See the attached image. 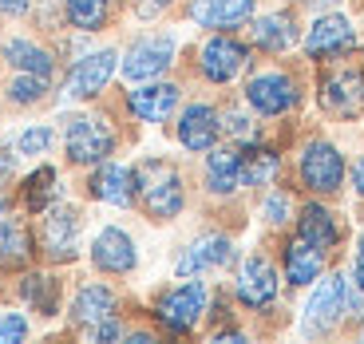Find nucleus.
Returning a JSON list of instances; mask_svg holds the SVG:
<instances>
[{
	"mask_svg": "<svg viewBox=\"0 0 364 344\" xmlns=\"http://www.w3.org/2000/svg\"><path fill=\"white\" fill-rule=\"evenodd\" d=\"M135 198L143 206L146 217L155 222H171L174 214H182L186 206V190H182V174L163 158H146L143 166H135Z\"/></svg>",
	"mask_w": 364,
	"mask_h": 344,
	"instance_id": "nucleus-1",
	"label": "nucleus"
},
{
	"mask_svg": "<svg viewBox=\"0 0 364 344\" xmlns=\"http://www.w3.org/2000/svg\"><path fill=\"white\" fill-rule=\"evenodd\" d=\"M297 174L305 182V190L337 194L341 182H345V154L328 143V139H313V143H305V151L297 158Z\"/></svg>",
	"mask_w": 364,
	"mask_h": 344,
	"instance_id": "nucleus-2",
	"label": "nucleus"
},
{
	"mask_svg": "<svg viewBox=\"0 0 364 344\" xmlns=\"http://www.w3.org/2000/svg\"><path fill=\"white\" fill-rule=\"evenodd\" d=\"M64 146L75 166H100L115 151V131L95 115H75L64 127Z\"/></svg>",
	"mask_w": 364,
	"mask_h": 344,
	"instance_id": "nucleus-3",
	"label": "nucleus"
},
{
	"mask_svg": "<svg viewBox=\"0 0 364 344\" xmlns=\"http://www.w3.org/2000/svg\"><path fill=\"white\" fill-rule=\"evenodd\" d=\"M321 107L337 119H356L364 111V68L337 64L321 75Z\"/></svg>",
	"mask_w": 364,
	"mask_h": 344,
	"instance_id": "nucleus-4",
	"label": "nucleus"
},
{
	"mask_svg": "<svg viewBox=\"0 0 364 344\" xmlns=\"http://www.w3.org/2000/svg\"><path fill=\"white\" fill-rule=\"evenodd\" d=\"M206 297L210 293H206L202 281H182V285L166 289L163 297H159V305H155L159 325H163L166 333H191V328L202 321V313H206Z\"/></svg>",
	"mask_w": 364,
	"mask_h": 344,
	"instance_id": "nucleus-5",
	"label": "nucleus"
},
{
	"mask_svg": "<svg viewBox=\"0 0 364 344\" xmlns=\"http://www.w3.org/2000/svg\"><path fill=\"white\" fill-rule=\"evenodd\" d=\"M246 103L257 111V115H285L301 103V91H297V80L289 72H257L254 80L246 83Z\"/></svg>",
	"mask_w": 364,
	"mask_h": 344,
	"instance_id": "nucleus-6",
	"label": "nucleus"
},
{
	"mask_svg": "<svg viewBox=\"0 0 364 344\" xmlns=\"http://www.w3.org/2000/svg\"><path fill=\"white\" fill-rule=\"evenodd\" d=\"M345 321V277L341 273H328L317 285V293L305 305V317H301V328L305 336H325Z\"/></svg>",
	"mask_w": 364,
	"mask_h": 344,
	"instance_id": "nucleus-7",
	"label": "nucleus"
},
{
	"mask_svg": "<svg viewBox=\"0 0 364 344\" xmlns=\"http://www.w3.org/2000/svg\"><path fill=\"white\" fill-rule=\"evenodd\" d=\"M250 64V48L234 36H210L198 52V72L210 83H234Z\"/></svg>",
	"mask_w": 364,
	"mask_h": 344,
	"instance_id": "nucleus-8",
	"label": "nucleus"
},
{
	"mask_svg": "<svg viewBox=\"0 0 364 344\" xmlns=\"http://www.w3.org/2000/svg\"><path fill=\"white\" fill-rule=\"evenodd\" d=\"M40 245L52 262H72L80 249V210L75 206H48L44 210V230H40Z\"/></svg>",
	"mask_w": 364,
	"mask_h": 344,
	"instance_id": "nucleus-9",
	"label": "nucleus"
},
{
	"mask_svg": "<svg viewBox=\"0 0 364 344\" xmlns=\"http://www.w3.org/2000/svg\"><path fill=\"white\" fill-rule=\"evenodd\" d=\"M91 265L100 273H107V277H127L139 265V249L119 226H107L91 242Z\"/></svg>",
	"mask_w": 364,
	"mask_h": 344,
	"instance_id": "nucleus-10",
	"label": "nucleus"
},
{
	"mask_svg": "<svg viewBox=\"0 0 364 344\" xmlns=\"http://www.w3.org/2000/svg\"><path fill=\"white\" fill-rule=\"evenodd\" d=\"M356 48V32L345 16H321L313 20L309 36H305V55L309 60H341Z\"/></svg>",
	"mask_w": 364,
	"mask_h": 344,
	"instance_id": "nucleus-11",
	"label": "nucleus"
},
{
	"mask_svg": "<svg viewBox=\"0 0 364 344\" xmlns=\"http://www.w3.org/2000/svg\"><path fill=\"white\" fill-rule=\"evenodd\" d=\"M115 60H119V55L111 52V48L75 60V68L68 72L64 91L72 95V100H95V95H100V91L111 83V75H115Z\"/></svg>",
	"mask_w": 364,
	"mask_h": 344,
	"instance_id": "nucleus-12",
	"label": "nucleus"
},
{
	"mask_svg": "<svg viewBox=\"0 0 364 344\" xmlns=\"http://www.w3.org/2000/svg\"><path fill=\"white\" fill-rule=\"evenodd\" d=\"M171 64H174V40L171 36H146V40H139V44L127 48L123 75H127L131 83L155 80V75H163Z\"/></svg>",
	"mask_w": 364,
	"mask_h": 344,
	"instance_id": "nucleus-13",
	"label": "nucleus"
},
{
	"mask_svg": "<svg viewBox=\"0 0 364 344\" xmlns=\"http://www.w3.org/2000/svg\"><path fill=\"white\" fill-rule=\"evenodd\" d=\"M234 297L246 308H269L277 297V269L265 257H246L234 281Z\"/></svg>",
	"mask_w": 364,
	"mask_h": 344,
	"instance_id": "nucleus-14",
	"label": "nucleus"
},
{
	"mask_svg": "<svg viewBox=\"0 0 364 344\" xmlns=\"http://www.w3.org/2000/svg\"><path fill=\"white\" fill-rule=\"evenodd\" d=\"M222 135V115L210 103H191L178 115V143L186 151H210Z\"/></svg>",
	"mask_w": 364,
	"mask_h": 344,
	"instance_id": "nucleus-15",
	"label": "nucleus"
},
{
	"mask_svg": "<svg viewBox=\"0 0 364 344\" xmlns=\"http://www.w3.org/2000/svg\"><path fill=\"white\" fill-rule=\"evenodd\" d=\"M234 262V245H230V237L222 234H206L198 237V242L186 245V254L178 257V277H194V273H206V269H222V265Z\"/></svg>",
	"mask_w": 364,
	"mask_h": 344,
	"instance_id": "nucleus-16",
	"label": "nucleus"
},
{
	"mask_svg": "<svg viewBox=\"0 0 364 344\" xmlns=\"http://www.w3.org/2000/svg\"><path fill=\"white\" fill-rule=\"evenodd\" d=\"M87 194L100 198V202H111V206H131V202H135V171L103 158V163L95 166V174H91V182H87Z\"/></svg>",
	"mask_w": 364,
	"mask_h": 344,
	"instance_id": "nucleus-17",
	"label": "nucleus"
},
{
	"mask_svg": "<svg viewBox=\"0 0 364 344\" xmlns=\"http://www.w3.org/2000/svg\"><path fill=\"white\" fill-rule=\"evenodd\" d=\"M178 100L182 91L174 83H146V87H135L127 95V111L135 119H143V123H163V119L174 115Z\"/></svg>",
	"mask_w": 364,
	"mask_h": 344,
	"instance_id": "nucleus-18",
	"label": "nucleus"
},
{
	"mask_svg": "<svg viewBox=\"0 0 364 344\" xmlns=\"http://www.w3.org/2000/svg\"><path fill=\"white\" fill-rule=\"evenodd\" d=\"M250 44L262 48V52H289L297 44V20L293 12H269V16H257L250 24Z\"/></svg>",
	"mask_w": 364,
	"mask_h": 344,
	"instance_id": "nucleus-19",
	"label": "nucleus"
},
{
	"mask_svg": "<svg viewBox=\"0 0 364 344\" xmlns=\"http://www.w3.org/2000/svg\"><path fill=\"white\" fill-rule=\"evenodd\" d=\"M282 262H285V281H289L293 289H301V285H313L321 277V269H325V249L309 245L297 234L293 242H285Z\"/></svg>",
	"mask_w": 364,
	"mask_h": 344,
	"instance_id": "nucleus-20",
	"label": "nucleus"
},
{
	"mask_svg": "<svg viewBox=\"0 0 364 344\" xmlns=\"http://www.w3.org/2000/svg\"><path fill=\"white\" fill-rule=\"evenodd\" d=\"M297 234L305 237L309 245H317V249L333 254L337 242H341V222H337V214H333L328 206L309 202V206H301V214H297Z\"/></svg>",
	"mask_w": 364,
	"mask_h": 344,
	"instance_id": "nucleus-21",
	"label": "nucleus"
},
{
	"mask_svg": "<svg viewBox=\"0 0 364 344\" xmlns=\"http://www.w3.org/2000/svg\"><path fill=\"white\" fill-rule=\"evenodd\" d=\"M257 0H194L191 20L202 28H237L254 16Z\"/></svg>",
	"mask_w": 364,
	"mask_h": 344,
	"instance_id": "nucleus-22",
	"label": "nucleus"
},
{
	"mask_svg": "<svg viewBox=\"0 0 364 344\" xmlns=\"http://www.w3.org/2000/svg\"><path fill=\"white\" fill-rule=\"evenodd\" d=\"M237 186H246V178H242V151H234V146H210L206 190L210 194H234Z\"/></svg>",
	"mask_w": 364,
	"mask_h": 344,
	"instance_id": "nucleus-23",
	"label": "nucleus"
},
{
	"mask_svg": "<svg viewBox=\"0 0 364 344\" xmlns=\"http://www.w3.org/2000/svg\"><path fill=\"white\" fill-rule=\"evenodd\" d=\"M115 308H119V297L107 289V285H83L80 293H75L72 301V321L83 328H95L100 321L115 317Z\"/></svg>",
	"mask_w": 364,
	"mask_h": 344,
	"instance_id": "nucleus-24",
	"label": "nucleus"
},
{
	"mask_svg": "<svg viewBox=\"0 0 364 344\" xmlns=\"http://www.w3.org/2000/svg\"><path fill=\"white\" fill-rule=\"evenodd\" d=\"M36 245H32V234L20 217H4L0 222V265L4 269H20V265L32 262Z\"/></svg>",
	"mask_w": 364,
	"mask_h": 344,
	"instance_id": "nucleus-25",
	"label": "nucleus"
},
{
	"mask_svg": "<svg viewBox=\"0 0 364 344\" xmlns=\"http://www.w3.org/2000/svg\"><path fill=\"white\" fill-rule=\"evenodd\" d=\"M0 55H4L12 68L32 72V75H44V80L55 72V55L48 52V48L32 44V40H4V44H0Z\"/></svg>",
	"mask_w": 364,
	"mask_h": 344,
	"instance_id": "nucleus-26",
	"label": "nucleus"
},
{
	"mask_svg": "<svg viewBox=\"0 0 364 344\" xmlns=\"http://www.w3.org/2000/svg\"><path fill=\"white\" fill-rule=\"evenodd\" d=\"M20 297L36 308L40 317H55L60 313V281L52 273H24L20 277Z\"/></svg>",
	"mask_w": 364,
	"mask_h": 344,
	"instance_id": "nucleus-27",
	"label": "nucleus"
},
{
	"mask_svg": "<svg viewBox=\"0 0 364 344\" xmlns=\"http://www.w3.org/2000/svg\"><path fill=\"white\" fill-rule=\"evenodd\" d=\"M68 24L80 28V32H100L111 20V0H68L64 4Z\"/></svg>",
	"mask_w": 364,
	"mask_h": 344,
	"instance_id": "nucleus-28",
	"label": "nucleus"
},
{
	"mask_svg": "<svg viewBox=\"0 0 364 344\" xmlns=\"http://www.w3.org/2000/svg\"><path fill=\"white\" fill-rule=\"evenodd\" d=\"M277 171H282V158L273 151H265V146L242 154V178H246V186H269L277 178Z\"/></svg>",
	"mask_w": 364,
	"mask_h": 344,
	"instance_id": "nucleus-29",
	"label": "nucleus"
},
{
	"mask_svg": "<svg viewBox=\"0 0 364 344\" xmlns=\"http://www.w3.org/2000/svg\"><path fill=\"white\" fill-rule=\"evenodd\" d=\"M52 202H55V171L52 166H40V171H32L24 182V206L32 210V214H44Z\"/></svg>",
	"mask_w": 364,
	"mask_h": 344,
	"instance_id": "nucleus-30",
	"label": "nucleus"
},
{
	"mask_svg": "<svg viewBox=\"0 0 364 344\" xmlns=\"http://www.w3.org/2000/svg\"><path fill=\"white\" fill-rule=\"evenodd\" d=\"M48 95V80L44 75H32V72H20L16 80L9 83V100L20 103V107H28V103H40Z\"/></svg>",
	"mask_w": 364,
	"mask_h": 344,
	"instance_id": "nucleus-31",
	"label": "nucleus"
},
{
	"mask_svg": "<svg viewBox=\"0 0 364 344\" xmlns=\"http://www.w3.org/2000/svg\"><path fill=\"white\" fill-rule=\"evenodd\" d=\"M52 143H55V131L40 123V127H28L24 135L16 139V154H44Z\"/></svg>",
	"mask_w": 364,
	"mask_h": 344,
	"instance_id": "nucleus-32",
	"label": "nucleus"
},
{
	"mask_svg": "<svg viewBox=\"0 0 364 344\" xmlns=\"http://www.w3.org/2000/svg\"><path fill=\"white\" fill-rule=\"evenodd\" d=\"M262 214H265V222H269V226H285V222H289V214H293V198L285 190H273L269 198H265Z\"/></svg>",
	"mask_w": 364,
	"mask_h": 344,
	"instance_id": "nucleus-33",
	"label": "nucleus"
},
{
	"mask_svg": "<svg viewBox=\"0 0 364 344\" xmlns=\"http://www.w3.org/2000/svg\"><path fill=\"white\" fill-rule=\"evenodd\" d=\"M222 131H230V135L242 139V143H254V139H257L254 119L242 115V111H226V115H222Z\"/></svg>",
	"mask_w": 364,
	"mask_h": 344,
	"instance_id": "nucleus-34",
	"label": "nucleus"
},
{
	"mask_svg": "<svg viewBox=\"0 0 364 344\" xmlns=\"http://www.w3.org/2000/svg\"><path fill=\"white\" fill-rule=\"evenodd\" d=\"M28 336V321L20 313H0V344H20Z\"/></svg>",
	"mask_w": 364,
	"mask_h": 344,
	"instance_id": "nucleus-35",
	"label": "nucleus"
},
{
	"mask_svg": "<svg viewBox=\"0 0 364 344\" xmlns=\"http://www.w3.org/2000/svg\"><path fill=\"white\" fill-rule=\"evenodd\" d=\"M87 333H91V340H119V336H123V325H119V317H107L95 328H87Z\"/></svg>",
	"mask_w": 364,
	"mask_h": 344,
	"instance_id": "nucleus-36",
	"label": "nucleus"
},
{
	"mask_svg": "<svg viewBox=\"0 0 364 344\" xmlns=\"http://www.w3.org/2000/svg\"><path fill=\"white\" fill-rule=\"evenodd\" d=\"M131 4H135L139 16H159V12L171 9V0H131Z\"/></svg>",
	"mask_w": 364,
	"mask_h": 344,
	"instance_id": "nucleus-37",
	"label": "nucleus"
},
{
	"mask_svg": "<svg viewBox=\"0 0 364 344\" xmlns=\"http://www.w3.org/2000/svg\"><path fill=\"white\" fill-rule=\"evenodd\" d=\"M28 0H0V16H24Z\"/></svg>",
	"mask_w": 364,
	"mask_h": 344,
	"instance_id": "nucleus-38",
	"label": "nucleus"
},
{
	"mask_svg": "<svg viewBox=\"0 0 364 344\" xmlns=\"http://www.w3.org/2000/svg\"><path fill=\"white\" fill-rule=\"evenodd\" d=\"M9 178H12V154L0 151V190L9 186Z\"/></svg>",
	"mask_w": 364,
	"mask_h": 344,
	"instance_id": "nucleus-39",
	"label": "nucleus"
},
{
	"mask_svg": "<svg viewBox=\"0 0 364 344\" xmlns=\"http://www.w3.org/2000/svg\"><path fill=\"white\" fill-rule=\"evenodd\" d=\"M353 186H356V194L364 198V158H356V166H353Z\"/></svg>",
	"mask_w": 364,
	"mask_h": 344,
	"instance_id": "nucleus-40",
	"label": "nucleus"
},
{
	"mask_svg": "<svg viewBox=\"0 0 364 344\" xmlns=\"http://www.w3.org/2000/svg\"><path fill=\"white\" fill-rule=\"evenodd\" d=\"M356 285L364 289V237H360V245H356Z\"/></svg>",
	"mask_w": 364,
	"mask_h": 344,
	"instance_id": "nucleus-41",
	"label": "nucleus"
},
{
	"mask_svg": "<svg viewBox=\"0 0 364 344\" xmlns=\"http://www.w3.org/2000/svg\"><path fill=\"white\" fill-rule=\"evenodd\" d=\"M309 9H333V4H341V0H305Z\"/></svg>",
	"mask_w": 364,
	"mask_h": 344,
	"instance_id": "nucleus-42",
	"label": "nucleus"
},
{
	"mask_svg": "<svg viewBox=\"0 0 364 344\" xmlns=\"http://www.w3.org/2000/svg\"><path fill=\"white\" fill-rule=\"evenodd\" d=\"M4 217H9V210H4V202H0V222H4Z\"/></svg>",
	"mask_w": 364,
	"mask_h": 344,
	"instance_id": "nucleus-43",
	"label": "nucleus"
}]
</instances>
